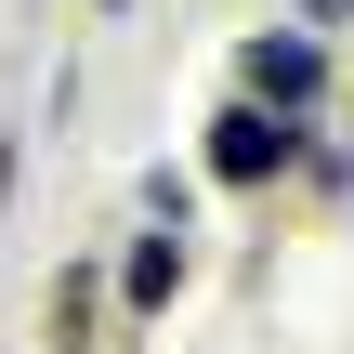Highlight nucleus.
<instances>
[{
	"label": "nucleus",
	"instance_id": "nucleus-6",
	"mask_svg": "<svg viewBox=\"0 0 354 354\" xmlns=\"http://www.w3.org/2000/svg\"><path fill=\"white\" fill-rule=\"evenodd\" d=\"M0 210H13V145H0Z\"/></svg>",
	"mask_w": 354,
	"mask_h": 354
},
{
	"label": "nucleus",
	"instance_id": "nucleus-2",
	"mask_svg": "<svg viewBox=\"0 0 354 354\" xmlns=\"http://www.w3.org/2000/svg\"><path fill=\"white\" fill-rule=\"evenodd\" d=\"M289 158H302V118H276V105L210 118V184H263V171H289Z\"/></svg>",
	"mask_w": 354,
	"mask_h": 354
},
{
	"label": "nucleus",
	"instance_id": "nucleus-1",
	"mask_svg": "<svg viewBox=\"0 0 354 354\" xmlns=\"http://www.w3.org/2000/svg\"><path fill=\"white\" fill-rule=\"evenodd\" d=\"M236 79H250V105L302 118V105L328 92V53H315V26H276V39H250V53H236Z\"/></svg>",
	"mask_w": 354,
	"mask_h": 354
},
{
	"label": "nucleus",
	"instance_id": "nucleus-3",
	"mask_svg": "<svg viewBox=\"0 0 354 354\" xmlns=\"http://www.w3.org/2000/svg\"><path fill=\"white\" fill-rule=\"evenodd\" d=\"M118 289H131V302L158 315V302L184 289V236H158V223H145V236H131V263H118Z\"/></svg>",
	"mask_w": 354,
	"mask_h": 354
},
{
	"label": "nucleus",
	"instance_id": "nucleus-5",
	"mask_svg": "<svg viewBox=\"0 0 354 354\" xmlns=\"http://www.w3.org/2000/svg\"><path fill=\"white\" fill-rule=\"evenodd\" d=\"M302 26H354V0H302Z\"/></svg>",
	"mask_w": 354,
	"mask_h": 354
},
{
	"label": "nucleus",
	"instance_id": "nucleus-4",
	"mask_svg": "<svg viewBox=\"0 0 354 354\" xmlns=\"http://www.w3.org/2000/svg\"><path fill=\"white\" fill-rule=\"evenodd\" d=\"M92 302H105V276L66 263V276H53V354H92Z\"/></svg>",
	"mask_w": 354,
	"mask_h": 354
}]
</instances>
